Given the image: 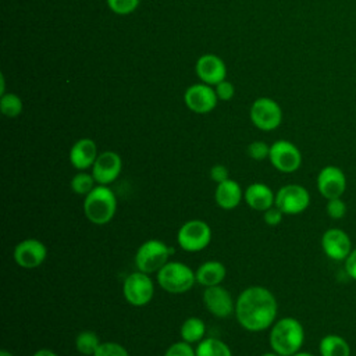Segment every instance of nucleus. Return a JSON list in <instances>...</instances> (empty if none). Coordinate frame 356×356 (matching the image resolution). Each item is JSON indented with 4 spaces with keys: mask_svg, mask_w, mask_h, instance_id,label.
<instances>
[{
    "mask_svg": "<svg viewBox=\"0 0 356 356\" xmlns=\"http://www.w3.org/2000/svg\"><path fill=\"white\" fill-rule=\"evenodd\" d=\"M316 185L325 200L341 197L346 191V175L337 165H325L318 171Z\"/></svg>",
    "mask_w": 356,
    "mask_h": 356,
    "instance_id": "9b49d317",
    "label": "nucleus"
},
{
    "mask_svg": "<svg viewBox=\"0 0 356 356\" xmlns=\"http://www.w3.org/2000/svg\"><path fill=\"white\" fill-rule=\"evenodd\" d=\"M140 0H107L108 8L118 15H128L136 10Z\"/></svg>",
    "mask_w": 356,
    "mask_h": 356,
    "instance_id": "c756f323",
    "label": "nucleus"
},
{
    "mask_svg": "<svg viewBox=\"0 0 356 356\" xmlns=\"http://www.w3.org/2000/svg\"><path fill=\"white\" fill-rule=\"evenodd\" d=\"M250 120L261 131H274L282 121V110L275 100L259 97L250 107Z\"/></svg>",
    "mask_w": 356,
    "mask_h": 356,
    "instance_id": "9d476101",
    "label": "nucleus"
},
{
    "mask_svg": "<svg viewBox=\"0 0 356 356\" xmlns=\"http://www.w3.org/2000/svg\"><path fill=\"white\" fill-rule=\"evenodd\" d=\"M32 356H58V355L54 350H51V349L42 348V349H38Z\"/></svg>",
    "mask_w": 356,
    "mask_h": 356,
    "instance_id": "e433bc0d",
    "label": "nucleus"
},
{
    "mask_svg": "<svg viewBox=\"0 0 356 356\" xmlns=\"http://www.w3.org/2000/svg\"><path fill=\"white\" fill-rule=\"evenodd\" d=\"M0 356H14L11 352H8V350H6V349H3L1 352H0Z\"/></svg>",
    "mask_w": 356,
    "mask_h": 356,
    "instance_id": "ea45409f",
    "label": "nucleus"
},
{
    "mask_svg": "<svg viewBox=\"0 0 356 356\" xmlns=\"http://www.w3.org/2000/svg\"><path fill=\"white\" fill-rule=\"evenodd\" d=\"M217 93L207 83H195L185 90L184 102L186 107L197 114H207L217 106Z\"/></svg>",
    "mask_w": 356,
    "mask_h": 356,
    "instance_id": "2eb2a0df",
    "label": "nucleus"
},
{
    "mask_svg": "<svg viewBox=\"0 0 356 356\" xmlns=\"http://www.w3.org/2000/svg\"><path fill=\"white\" fill-rule=\"evenodd\" d=\"M348 211V206L346 203L342 200V197H335V199H328L327 204H325V213L328 214V217H331L332 220H341L346 216Z\"/></svg>",
    "mask_w": 356,
    "mask_h": 356,
    "instance_id": "cd10ccee",
    "label": "nucleus"
},
{
    "mask_svg": "<svg viewBox=\"0 0 356 356\" xmlns=\"http://www.w3.org/2000/svg\"><path fill=\"white\" fill-rule=\"evenodd\" d=\"M122 171V160L118 153L113 150H106L99 153L95 164L92 165V175L95 177L97 185L113 184Z\"/></svg>",
    "mask_w": 356,
    "mask_h": 356,
    "instance_id": "dca6fc26",
    "label": "nucleus"
},
{
    "mask_svg": "<svg viewBox=\"0 0 356 356\" xmlns=\"http://www.w3.org/2000/svg\"><path fill=\"white\" fill-rule=\"evenodd\" d=\"M203 303L207 312L217 318H227L235 312V302L229 291L221 285L204 288Z\"/></svg>",
    "mask_w": 356,
    "mask_h": 356,
    "instance_id": "4468645a",
    "label": "nucleus"
},
{
    "mask_svg": "<svg viewBox=\"0 0 356 356\" xmlns=\"http://www.w3.org/2000/svg\"><path fill=\"white\" fill-rule=\"evenodd\" d=\"M268 342L271 350L281 356H292L305 342V328L295 317H281L270 328Z\"/></svg>",
    "mask_w": 356,
    "mask_h": 356,
    "instance_id": "f03ea898",
    "label": "nucleus"
},
{
    "mask_svg": "<svg viewBox=\"0 0 356 356\" xmlns=\"http://www.w3.org/2000/svg\"><path fill=\"white\" fill-rule=\"evenodd\" d=\"M320 356H350L349 342L338 334H327L318 342Z\"/></svg>",
    "mask_w": 356,
    "mask_h": 356,
    "instance_id": "4be33fe9",
    "label": "nucleus"
},
{
    "mask_svg": "<svg viewBox=\"0 0 356 356\" xmlns=\"http://www.w3.org/2000/svg\"><path fill=\"white\" fill-rule=\"evenodd\" d=\"M163 356H196V350L192 348V343L181 339L170 345Z\"/></svg>",
    "mask_w": 356,
    "mask_h": 356,
    "instance_id": "2f4dec72",
    "label": "nucleus"
},
{
    "mask_svg": "<svg viewBox=\"0 0 356 356\" xmlns=\"http://www.w3.org/2000/svg\"><path fill=\"white\" fill-rule=\"evenodd\" d=\"M172 254V248L160 239L145 241L135 252V266L136 270L153 274L157 273L165 263L170 261Z\"/></svg>",
    "mask_w": 356,
    "mask_h": 356,
    "instance_id": "39448f33",
    "label": "nucleus"
},
{
    "mask_svg": "<svg viewBox=\"0 0 356 356\" xmlns=\"http://www.w3.org/2000/svg\"><path fill=\"white\" fill-rule=\"evenodd\" d=\"M196 356H232L229 346L214 337H209L202 339L195 348Z\"/></svg>",
    "mask_w": 356,
    "mask_h": 356,
    "instance_id": "b1692460",
    "label": "nucleus"
},
{
    "mask_svg": "<svg viewBox=\"0 0 356 356\" xmlns=\"http://www.w3.org/2000/svg\"><path fill=\"white\" fill-rule=\"evenodd\" d=\"M100 343L102 342H100L97 334L90 330L81 331L75 337V348L79 353H82L85 356H93Z\"/></svg>",
    "mask_w": 356,
    "mask_h": 356,
    "instance_id": "393cba45",
    "label": "nucleus"
},
{
    "mask_svg": "<svg viewBox=\"0 0 356 356\" xmlns=\"http://www.w3.org/2000/svg\"><path fill=\"white\" fill-rule=\"evenodd\" d=\"M97 185L95 177L92 175V172H86V171H78L70 182L71 191L75 195H81V196H86L89 192H92L95 189V186Z\"/></svg>",
    "mask_w": 356,
    "mask_h": 356,
    "instance_id": "a878e982",
    "label": "nucleus"
},
{
    "mask_svg": "<svg viewBox=\"0 0 356 356\" xmlns=\"http://www.w3.org/2000/svg\"><path fill=\"white\" fill-rule=\"evenodd\" d=\"M216 93H217L218 99H221V100H231L235 93V89L231 82L222 81L218 85H216Z\"/></svg>",
    "mask_w": 356,
    "mask_h": 356,
    "instance_id": "72a5a7b5",
    "label": "nucleus"
},
{
    "mask_svg": "<svg viewBox=\"0 0 356 356\" xmlns=\"http://www.w3.org/2000/svg\"><path fill=\"white\" fill-rule=\"evenodd\" d=\"M0 110H1V113L6 117H10V118H14V117L19 115L21 111H22V100H21V97L14 95V93L1 95Z\"/></svg>",
    "mask_w": 356,
    "mask_h": 356,
    "instance_id": "bb28decb",
    "label": "nucleus"
},
{
    "mask_svg": "<svg viewBox=\"0 0 356 356\" xmlns=\"http://www.w3.org/2000/svg\"><path fill=\"white\" fill-rule=\"evenodd\" d=\"M292 356H316V355H313V353H310V352H305V350H299V352H296V353H293Z\"/></svg>",
    "mask_w": 356,
    "mask_h": 356,
    "instance_id": "4c0bfd02",
    "label": "nucleus"
},
{
    "mask_svg": "<svg viewBox=\"0 0 356 356\" xmlns=\"http://www.w3.org/2000/svg\"><path fill=\"white\" fill-rule=\"evenodd\" d=\"M14 261L22 268H36L42 266L47 257L46 245L36 238H26L18 242L13 252Z\"/></svg>",
    "mask_w": 356,
    "mask_h": 356,
    "instance_id": "f8f14e48",
    "label": "nucleus"
},
{
    "mask_svg": "<svg viewBox=\"0 0 356 356\" xmlns=\"http://www.w3.org/2000/svg\"><path fill=\"white\" fill-rule=\"evenodd\" d=\"M97 156H99L97 146L95 140L89 138H82L76 140L70 150V161L72 167L76 168L78 171H85L88 168H92Z\"/></svg>",
    "mask_w": 356,
    "mask_h": 356,
    "instance_id": "a211bd4d",
    "label": "nucleus"
},
{
    "mask_svg": "<svg viewBox=\"0 0 356 356\" xmlns=\"http://www.w3.org/2000/svg\"><path fill=\"white\" fill-rule=\"evenodd\" d=\"M284 216H285V214H284L277 206H273V207H270L268 210L263 211V221H264L267 225H270V227H275V225L281 224Z\"/></svg>",
    "mask_w": 356,
    "mask_h": 356,
    "instance_id": "473e14b6",
    "label": "nucleus"
},
{
    "mask_svg": "<svg viewBox=\"0 0 356 356\" xmlns=\"http://www.w3.org/2000/svg\"><path fill=\"white\" fill-rule=\"evenodd\" d=\"M234 314L243 330L261 332L275 323L278 302L270 289L260 285L248 286L238 295Z\"/></svg>",
    "mask_w": 356,
    "mask_h": 356,
    "instance_id": "f257e3e1",
    "label": "nucleus"
},
{
    "mask_svg": "<svg viewBox=\"0 0 356 356\" xmlns=\"http://www.w3.org/2000/svg\"><path fill=\"white\" fill-rule=\"evenodd\" d=\"M242 199L243 191L236 181L228 178L227 181L217 184L214 191V200L220 209L234 210L235 207L239 206Z\"/></svg>",
    "mask_w": 356,
    "mask_h": 356,
    "instance_id": "aec40b11",
    "label": "nucleus"
},
{
    "mask_svg": "<svg viewBox=\"0 0 356 356\" xmlns=\"http://www.w3.org/2000/svg\"><path fill=\"white\" fill-rule=\"evenodd\" d=\"M345 263V273L349 278H352L353 281H356V248L352 249V252L349 253V256L346 257Z\"/></svg>",
    "mask_w": 356,
    "mask_h": 356,
    "instance_id": "c9c22d12",
    "label": "nucleus"
},
{
    "mask_svg": "<svg viewBox=\"0 0 356 356\" xmlns=\"http://www.w3.org/2000/svg\"><path fill=\"white\" fill-rule=\"evenodd\" d=\"M268 160L280 172L291 174L298 171L302 165V153L292 142L280 139L270 146Z\"/></svg>",
    "mask_w": 356,
    "mask_h": 356,
    "instance_id": "1a4fd4ad",
    "label": "nucleus"
},
{
    "mask_svg": "<svg viewBox=\"0 0 356 356\" xmlns=\"http://www.w3.org/2000/svg\"><path fill=\"white\" fill-rule=\"evenodd\" d=\"M117 211V197L108 185H96L83 199V214L96 225L110 222Z\"/></svg>",
    "mask_w": 356,
    "mask_h": 356,
    "instance_id": "7ed1b4c3",
    "label": "nucleus"
},
{
    "mask_svg": "<svg viewBox=\"0 0 356 356\" xmlns=\"http://www.w3.org/2000/svg\"><path fill=\"white\" fill-rule=\"evenodd\" d=\"M310 204V193L300 184H288L275 192V204L284 214L303 213Z\"/></svg>",
    "mask_w": 356,
    "mask_h": 356,
    "instance_id": "6e6552de",
    "label": "nucleus"
},
{
    "mask_svg": "<svg viewBox=\"0 0 356 356\" xmlns=\"http://www.w3.org/2000/svg\"><path fill=\"white\" fill-rule=\"evenodd\" d=\"M206 334V324L199 317H188L184 320L179 328L181 339L188 343H199L202 339H204Z\"/></svg>",
    "mask_w": 356,
    "mask_h": 356,
    "instance_id": "5701e85b",
    "label": "nucleus"
},
{
    "mask_svg": "<svg viewBox=\"0 0 356 356\" xmlns=\"http://www.w3.org/2000/svg\"><path fill=\"white\" fill-rule=\"evenodd\" d=\"M248 156L256 161H261L268 159L270 154V146L263 142V140H254L252 143H249L248 146Z\"/></svg>",
    "mask_w": 356,
    "mask_h": 356,
    "instance_id": "7c9ffc66",
    "label": "nucleus"
},
{
    "mask_svg": "<svg viewBox=\"0 0 356 356\" xmlns=\"http://www.w3.org/2000/svg\"><path fill=\"white\" fill-rule=\"evenodd\" d=\"M177 241L182 250L196 253L206 249L211 242V228L203 220H189L184 222L178 232Z\"/></svg>",
    "mask_w": 356,
    "mask_h": 356,
    "instance_id": "423d86ee",
    "label": "nucleus"
},
{
    "mask_svg": "<svg viewBox=\"0 0 356 356\" xmlns=\"http://www.w3.org/2000/svg\"><path fill=\"white\" fill-rule=\"evenodd\" d=\"M228 168L222 164H216L210 168V178L213 182L216 184H220V182H224L227 181L229 177H228Z\"/></svg>",
    "mask_w": 356,
    "mask_h": 356,
    "instance_id": "f704fd0d",
    "label": "nucleus"
},
{
    "mask_svg": "<svg viewBox=\"0 0 356 356\" xmlns=\"http://www.w3.org/2000/svg\"><path fill=\"white\" fill-rule=\"evenodd\" d=\"M195 275L196 284L209 288L214 285H221V282L225 280L227 268L218 260H207L195 270Z\"/></svg>",
    "mask_w": 356,
    "mask_h": 356,
    "instance_id": "412c9836",
    "label": "nucleus"
},
{
    "mask_svg": "<svg viewBox=\"0 0 356 356\" xmlns=\"http://www.w3.org/2000/svg\"><path fill=\"white\" fill-rule=\"evenodd\" d=\"M196 74L207 85H218L225 79L227 67L216 54H203L196 61Z\"/></svg>",
    "mask_w": 356,
    "mask_h": 356,
    "instance_id": "f3484780",
    "label": "nucleus"
},
{
    "mask_svg": "<svg viewBox=\"0 0 356 356\" xmlns=\"http://www.w3.org/2000/svg\"><path fill=\"white\" fill-rule=\"evenodd\" d=\"M320 243L324 254L334 261H345L353 249L348 232L335 227L323 232Z\"/></svg>",
    "mask_w": 356,
    "mask_h": 356,
    "instance_id": "ddd939ff",
    "label": "nucleus"
},
{
    "mask_svg": "<svg viewBox=\"0 0 356 356\" xmlns=\"http://www.w3.org/2000/svg\"><path fill=\"white\" fill-rule=\"evenodd\" d=\"M246 204L256 211H266L275 204V193L263 182H253L243 192Z\"/></svg>",
    "mask_w": 356,
    "mask_h": 356,
    "instance_id": "6ab92c4d",
    "label": "nucleus"
},
{
    "mask_svg": "<svg viewBox=\"0 0 356 356\" xmlns=\"http://www.w3.org/2000/svg\"><path fill=\"white\" fill-rule=\"evenodd\" d=\"M122 295L125 300L135 307H142L150 303L154 296V282L150 274L138 270L127 275L122 284Z\"/></svg>",
    "mask_w": 356,
    "mask_h": 356,
    "instance_id": "0eeeda50",
    "label": "nucleus"
},
{
    "mask_svg": "<svg viewBox=\"0 0 356 356\" xmlns=\"http://www.w3.org/2000/svg\"><path fill=\"white\" fill-rule=\"evenodd\" d=\"M93 356H129V353L121 343L102 342Z\"/></svg>",
    "mask_w": 356,
    "mask_h": 356,
    "instance_id": "c85d7f7f",
    "label": "nucleus"
},
{
    "mask_svg": "<svg viewBox=\"0 0 356 356\" xmlns=\"http://www.w3.org/2000/svg\"><path fill=\"white\" fill-rule=\"evenodd\" d=\"M260 356H281V355H278V353H275L274 350H271V352H266V353H263V355H260Z\"/></svg>",
    "mask_w": 356,
    "mask_h": 356,
    "instance_id": "58836bf2",
    "label": "nucleus"
},
{
    "mask_svg": "<svg viewBox=\"0 0 356 356\" xmlns=\"http://www.w3.org/2000/svg\"><path fill=\"white\" fill-rule=\"evenodd\" d=\"M157 284L168 293L179 295L191 291L196 284L195 271L182 261H168L156 273Z\"/></svg>",
    "mask_w": 356,
    "mask_h": 356,
    "instance_id": "20e7f679",
    "label": "nucleus"
}]
</instances>
